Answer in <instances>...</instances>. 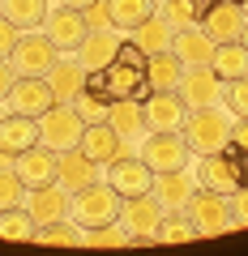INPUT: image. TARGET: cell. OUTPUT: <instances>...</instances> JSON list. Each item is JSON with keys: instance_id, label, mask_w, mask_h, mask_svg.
<instances>
[{"instance_id": "1", "label": "cell", "mask_w": 248, "mask_h": 256, "mask_svg": "<svg viewBox=\"0 0 248 256\" xmlns=\"http://www.w3.org/2000/svg\"><path fill=\"white\" fill-rule=\"evenodd\" d=\"M86 86L90 90H99L107 102L116 98H146L150 94V77H146V52H141L133 38H124L120 43V52L111 56L107 68H99V73H86Z\"/></svg>"}, {"instance_id": "2", "label": "cell", "mask_w": 248, "mask_h": 256, "mask_svg": "<svg viewBox=\"0 0 248 256\" xmlns=\"http://www.w3.org/2000/svg\"><path fill=\"white\" fill-rule=\"evenodd\" d=\"M231 124H235V111L227 102H214V107H193L184 116L180 132L193 154H214V150H222L231 141Z\"/></svg>"}, {"instance_id": "3", "label": "cell", "mask_w": 248, "mask_h": 256, "mask_svg": "<svg viewBox=\"0 0 248 256\" xmlns=\"http://www.w3.org/2000/svg\"><path fill=\"white\" fill-rule=\"evenodd\" d=\"M120 201H124V196H120V192L111 188L107 180H94V184H86V188L73 192L69 218L82 222L86 230H90V226H107V222L120 218Z\"/></svg>"}, {"instance_id": "4", "label": "cell", "mask_w": 248, "mask_h": 256, "mask_svg": "<svg viewBox=\"0 0 248 256\" xmlns=\"http://www.w3.org/2000/svg\"><path fill=\"white\" fill-rule=\"evenodd\" d=\"M141 162L150 166L154 175L163 171H180V166H188V158H193V150H188V141H184V132L175 128V132H158V128H146V137H141Z\"/></svg>"}, {"instance_id": "5", "label": "cell", "mask_w": 248, "mask_h": 256, "mask_svg": "<svg viewBox=\"0 0 248 256\" xmlns=\"http://www.w3.org/2000/svg\"><path fill=\"white\" fill-rule=\"evenodd\" d=\"M82 132H86V120L77 116L73 102H52V107L39 116V141H43L47 150H73L82 146Z\"/></svg>"}, {"instance_id": "6", "label": "cell", "mask_w": 248, "mask_h": 256, "mask_svg": "<svg viewBox=\"0 0 248 256\" xmlns=\"http://www.w3.org/2000/svg\"><path fill=\"white\" fill-rule=\"evenodd\" d=\"M9 60L18 68V77H47L56 68V60H60V47L47 38V30H22Z\"/></svg>"}, {"instance_id": "7", "label": "cell", "mask_w": 248, "mask_h": 256, "mask_svg": "<svg viewBox=\"0 0 248 256\" xmlns=\"http://www.w3.org/2000/svg\"><path fill=\"white\" fill-rule=\"evenodd\" d=\"M188 218H193L197 235H222V230L235 226L231 218V196L227 192H210V188H197V196L188 201Z\"/></svg>"}, {"instance_id": "8", "label": "cell", "mask_w": 248, "mask_h": 256, "mask_svg": "<svg viewBox=\"0 0 248 256\" xmlns=\"http://www.w3.org/2000/svg\"><path fill=\"white\" fill-rule=\"evenodd\" d=\"M175 94L184 98V107H214V102H222V94H227V82H222L218 73H214L210 64H184V77L180 86H175Z\"/></svg>"}, {"instance_id": "9", "label": "cell", "mask_w": 248, "mask_h": 256, "mask_svg": "<svg viewBox=\"0 0 248 256\" xmlns=\"http://www.w3.org/2000/svg\"><path fill=\"white\" fill-rule=\"evenodd\" d=\"M103 180L120 196H141V192L154 188V171L141 162V154H116L111 162H103Z\"/></svg>"}, {"instance_id": "10", "label": "cell", "mask_w": 248, "mask_h": 256, "mask_svg": "<svg viewBox=\"0 0 248 256\" xmlns=\"http://www.w3.org/2000/svg\"><path fill=\"white\" fill-rule=\"evenodd\" d=\"M201 30L214 43H239L244 30H248V13L239 9L235 0H210V9L201 18Z\"/></svg>"}, {"instance_id": "11", "label": "cell", "mask_w": 248, "mask_h": 256, "mask_svg": "<svg viewBox=\"0 0 248 256\" xmlns=\"http://www.w3.org/2000/svg\"><path fill=\"white\" fill-rule=\"evenodd\" d=\"M69 205H73V192H69L60 180L56 184H39V188L26 192V210H30V218H35L39 226L69 218Z\"/></svg>"}, {"instance_id": "12", "label": "cell", "mask_w": 248, "mask_h": 256, "mask_svg": "<svg viewBox=\"0 0 248 256\" xmlns=\"http://www.w3.org/2000/svg\"><path fill=\"white\" fill-rule=\"evenodd\" d=\"M163 201L154 192H141V196H124L120 201V222L129 235H158V222H163Z\"/></svg>"}, {"instance_id": "13", "label": "cell", "mask_w": 248, "mask_h": 256, "mask_svg": "<svg viewBox=\"0 0 248 256\" xmlns=\"http://www.w3.org/2000/svg\"><path fill=\"white\" fill-rule=\"evenodd\" d=\"M141 111H146V128H158V132H175L188 116V107L175 90H150L141 98Z\"/></svg>"}, {"instance_id": "14", "label": "cell", "mask_w": 248, "mask_h": 256, "mask_svg": "<svg viewBox=\"0 0 248 256\" xmlns=\"http://www.w3.org/2000/svg\"><path fill=\"white\" fill-rule=\"evenodd\" d=\"M43 30H47V38H52L60 52H77V43L86 38V13H77V9H69V4H60L56 0V9H47V22H43Z\"/></svg>"}, {"instance_id": "15", "label": "cell", "mask_w": 248, "mask_h": 256, "mask_svg": "<svg viewBox=\"0 0 248 256\" xmlns=\"http://www.w3.org/2000/svg\"><path fill=\"white\" fill-rule=\"evenodd\" d=\"M13 171L22 175V184L26 188H39V184H56V171H60V154L56 150H47L43 141L30 150H22L18 158H13Z\"/></svg>"}, {"instance_id": "16", "label": "cell", "mask_w": 248, "mask_h": 256, "mask_svg": "<svg viewBox=\"0 0 248 256\" xmlns=\"http://www.w3.org/2000/svg\"><path fill=\"white\" fill-rule=\"evenodd\" d=\"M5 102H9V111H18V116H35L39 120L56 102V94H52V86H47V77H18Z\"/></svg>"}, {"instance_id": "17", "label": "cell", "mask_w": 248, "mask_h": 256, "mask_svg": "<svg viewBox=\"0 0 248 256\" xmlns=\"http://www.w3.org/2000/svg\"><path fill=\"white\" fill-rule=\"evenodd\" d=\"M197 171H188V166H180V171H163L154 175V196L163 201V210H188V201L197 196Z\"/></svg>"}, {"instance_id": "18", "label": "cell", "mask_w": 248, "mask_h": 256, "mask_svg": "<svg viewBox=\"0 0 248 256\" xmlns=\"http://www.w3.org/2000/svg\"><path fill=\"white\" fill-rule=\"evenodd\" d=\"M120 30L116 26H103V30H86V38L77 43V60H82L86 73H99V68H107L111 56L120 52Z\"/></svg>"}, {"instance_id": "19", "label": "cell", "mask_w": 248, "mask_h": 256, "mask_svg": "<svg viewBox=\"0 0 248 256\" xmlns=\"http://www.w3.org/2000/svg\"><path fill=\"white\" fill-rule=\"evenodd\" d=\"M30 146H39V120L35 116H18V111L0 116V150L18 158L22 150H30Z\"/></svg>"}, {"instance_id": "20", "label": "cell", "mask_w": 248, "mask_h": 256, "mask_svg": "<svg viewBox=\"0 0 248 256\" xmlns=\"http://www.w3.org/2000/svg\"><path fill=\"white\" fill-rule=\"evenodd\" d=\"M56 180L65 184L69 192H77V188H86V184H94V180H99V162H94V158L86 154L82 146L60 150V171H56Z\"/></svg>"}, {"instance_id": "21", "label": "cell", "mask_w": 248, "mask_h": 256, "mask_svg": "<svg viewBox=\"0 0 248 256\" xmlns=\"http://www.w3.org/2000/svg\"><path fill=\"white\" fill-rule=\"evenodd\" d=\"M107 124L120 132V141L129 146V141H137V137H146V111H141V102L137 98H116L107 107Z\"/></svg>"}, {"instance_id": "22", "label": "cell", "mask_w": 248, "mask_h": 256, "mask_svg": "<svg viewBox=\"0 0 248 256\" xmlns=\"http://www.w3.org/2000/svg\"><path fill=\"white\" fill-rule=\"evenodd\" d=\"M82 150L103 166V162H111L116 154H124V141H120V132L107 124V120H99V124H86V132H82Z\"/></svg>"}, {"instance_id": "23", "label": "cell", "mask_w": 248, "mask_h": 256, "mask_svg": "<svg viewBox=\"0 0 248 256\" xmlns=\"http://www.w3.org/2000/svg\"><path fill=\"white\" fill-rule=\"evenodd\" d=\"M47 86H52V94H56V102H73L77 94L86 90V68H82V60H56V68L47 73Z\"/></svg>"}, {"instance_id": "24", "label": "cell", "mask_w": 248, "mask_h": 256, "mask_svg": "<svg viewBox=\"0 0 248 256\" xmlns=\"http://www.w3.org/2000/svg\"><path fill=\"white\" fill-rule=\"evenodd\" d=\"M171 52L180 56L184 64H210L214 38L205 34L201 26H180V30H175V38H171Z\"/></svg>"}, {"instance_id": "25", "label": "cell", "mask_w": 248, "mask_h": 256, "mask_svg": "<svg viewBox=\"0 0 248 256\" xmlns=\"http://www.w3.org/2000/svg\"><path fill=\"white\" fill-rule=\"evenodd\" d=\"M197 184L210 192H235V171H231L227 154L222 150H214V154H201V162H197Z\"/></svg>"}, {"instance_id": "26", "label": "cell", "mask_w": 248, "mask_h": 256, "mask_svg": "<svg viewBox=\"0 0 248 256\" xmlns=\"http://www.w3.org/2000/svg\"><path fill=\"white\" fill-rule=\"evenodd\" d=\"M146 77H150V90H175L184 77V60L167 47V52H150L146 56Z\"/></svg>"}, {"instance_id": "27", "label": "cell", "mask_w": 248, "mask_h": 256, "mask_svg": "<svg viewBox=\"0 0 248 256\" xmlns=\"http://www.w3.org/2000/svg\"><path fill=\"white\" fill-rule=\"evenodd\" d=\"M129 38H133V43H137L146 56H150V52H167V47H171V38H175V26L167 22V13H158V9H154V13H150V18L129 34Z\"/></svg>"}, {"instance_id": "28", "label": "cell", "mask_w": 248, "mask_h": 256, "mask_svg": "<svg viewBox=\"0 0 248 256\" xmlns=\"http://www.w3.org/2000/svg\"><path fill=\"white\" fill-rule=\"evenodd\" d=\"M210 68L222 77V82H235V77H248V47H244V38H239V43H214Z\"/></svg>"}, {"instance_id": "29", "label": "cell", "mask_w": 248, "mask_h": 256, "mask_svg": "<svg viewBox=\"0 0 248 256\" xmlns=\"http://www.w3.org/2000/svg\"><path fill=\"white\" fill-rule=\"evenodd\" d=\"M47 9V0H0V18H9L18 30H43Z\"/></svg>"}, {"instance_id": "30", "label": "cell", "mask_w": 248, "mask_h": 256, "mask_svg": "<svg viewBox=\"0 0 248 256\" xmlns=\"http://www.w3.org/2000/svg\"><path fill=\"white\" fill-rule=\"evenodd\" d=\"M154 9H158L154 0H107L111 26H116L120 34H133V30H137V26H141V22H146Z\"/></svg>"}, {"instance_id": "31", "label": "cell", "mask_w": 248, "mask_h": 256, "mask_svg": "<svg viewBox=\"0 0 248 256\" xmlns=\"http://www.w3.org/2000/svg\"><path fill=\"white\" fill-rule=\"evenodd\" d=\"M39 230V222L30 218L26 205H13V210H0V239H13V244H30Z\"/></svg>"}, {"instance_id": "32", "label": "cell", "mask_w": 248, "mask_h": 256, "mask_svg": "<svg viewBox=\"0 0 248 256\" xmlns=\"http://www.w3.org/2000/svg\"><path fill=\"white\" fill-rule=\"evenodd\" d=\"M35 239H39V244H69V248H86V226H82V222L60 218V222H47V226H39V230H35Z\"/></svg>"}, {"instance_id": "33", "label": "cell", "mask_w": 248, "mask_h": 256, "mask_svg": "<svg viewBox=\"0 0 248 256\" xmlns=\"http://www.w3.org/2000/svg\"><path fill=\"white\" fill-rule=\"evenodd\" d=\"M188 239H197L193 218L184 210H167L163 222H158V244H188Z\"/></svg>"}, {"instance_id": "34", "label": "cell", "mask_w": 248, "mask_h": 256, "mask_svg": "<svg viewBox=\"0 0 248 256\" xmlns=\"http://www.w3.org/2000/svg\"><path fill=\"white\" fill-rule=\"evenodd\" d=\"M205 9H210V0H163V13L175 30L180 26H201Z\"/></svg>"}, {"instance_id": "35", "label": "cell", "mask_w": 248, "mask_h": 256, "mask_svg": "<svg viewBox=\"0 0 248 256\" xmlns=\"http://www.w3.org/2000/svg\"><path fill=\"white\" fill-rule=\"evenodd\" d=\"M26 184L13 166H0V210H13V205H26Z\"/></svg>"}, {"instance_id": "36", "label": "cell", "mask_w": 248, "mask_h": 256, "mask_svg": "<svg viewBox=\"0 0 248 256\" xmlns=\"http://www.w3.org/2000/svg\"><path fill=\"white\" fill-rule=\"evenodd\" d=\"M73 107H77V116H82L86 124H99V120H107V107H111V102L103 98L99 90H90V86H86V90L73 98Z\"/></svg>"}, {"instance_id": "37", "label": "cell", "mask_w": 248, "mask_h": 256, "mask_svg": "<svg viewBox=\"0 0 248 256\" xmlns=\"http://www.w3.org/2000/svg\"><path fill=\"white\" fill-rule=\"evenodd\" d=\"M86 244L90 248H124L129 244V230H124V222H107V226H90L86 230Z\"/></svg>"}, {"instance_id": "38", "label": "cell", "mask_w": 248, "mask_h": 256, "mask_svg": "<svg viewBox=\"0 0 248 256\" xmlns=\"http://www.w3.org/2000/svg\"><path fill=\"white\" fill-rule=\"evenodd\" d=\"M222 102H227L235 116H248V77H235V82H227V94H222Z\"/></svg>"}, {"instance_id": "39", "label": "cell", "mask_w": 248, "mask_h": 256, "mask_svg": "<svg viewBox=\"0 0 248 256\" xmlns=\"http://www.w3.org/2000/svg\"><path fill=\"white\" fill-rule=\"evenodd\" d=\"M231 218H235V226H248V188L231 192Z\"/></svg>"}, {"instance_id": "40", "label": "cell", "mask_w": 248, "mask_h": 256, "mask_svg": "<svg viewBox=\"0 0 248 256\" xmlns=\"http://www.w3.org/2000/svg\"><path fill=\"white\" fill-rule=\"evenodd\" d=\"M18 34H22V30L13 26L9 18H0V56H13V47H18Z\"/></svg>"}, {"instance_id": "41", "label": "cell", "mask_w": 248, "mask_h": 256, "mask_svg": "<svg viewBox=\"0 0 248 256\" xmlns=\"http://www.w3.org/2000/svg\"><path fill=\"white\" fill-rule=\"evenodd\" d=\"M13 82H18V68H13V60H9V56H0V102L9 98Z\"/></svg>"}, {"instance_id": "42", "label": "cell", "mask_w": 248, "mask_h": 256, "mask_svg": "<svg viewBox=\"0 0 248 256\" xmlns=\"http://www.w3.org/2000/svg\"><path fill=\"white\" fill-rule=\"evenodd\" d=\"M86 26H90V30H103V26H111L107 0H99V4H90V9H86Z\"/></svg>"}, {"instance_id": "43", "label": "cell", "mask_w": 248, "mask_h": 256, "mask_svg": "<svg viewBox=\"0 0 248 256\" xmlns=\"http://www.w3.org/2000/svg\"><path fill=\"white\" fill-rule=\"evenodd\" d=\"M231 146L248 150V116H235V124H231Z\"/></svg>"}, {"instance_id": "44", "label": "cell", "mask_w": 248, "mask_h": 256, "mask_svg": "<svg viewBox=\"0 0 248 256\" xmlns=\"http://www.w3.org/2000/svg\"><path fill=\"white\" fill-rule=\"evenodd\" d=\"M60 4H69V9H77V13H86L90 4H99V0H60Z\"/></svg>"}, {"instance_id": "45", "label": "cell", "mask_w": 248, "mask_h": 256, "mask_svg": "<svg viewBox=\"0 0 248 256\" xmlns=\"http://www.w3.org/2000/svg\"><path fill=\"white\" fill-rule=\"evenodd\" d=\"M0 166H13V154H5V150H0Z\"/></svg>"}, {"instance_id": "46", "label": "cell", "mask_w": 248, "mask_h": 256, "mask_svg": "<svg viewBox=\"0 0 248 256\" xmlns=\"http://www.w3.org/2000/svg\"><path fill=\"white\" fill-rule=\"evenodd\" d=\"M235 4H239V9H244V13H248V0H235Z\"/></svg>"}, {"instance_id": "47", "label": "cell", "mask_w": 248, "mask_h": 256, "mask_svg": "<svg viewBox=\"0 0 248 256\" xmlns=\"http://www.w3.org/2000/svg\"><path fill=\"white\" fill-rule=\"evenodd\" d=\"M244 47H248V30H244Z\"/></svg>"}, {"instance_id": "48", "label": "cell", "mask_w": 248, "mask_h": 256, "mask_svg": "<svg viewBox=\"0 0 248 256\" xmlns=\"http://www.w3.org/2000/svg\"><path fill=\"white\" fill-rule=\"evenodd\" d=\"M154 4H163V0H154Z\"/></svg>"}]
</instances>
